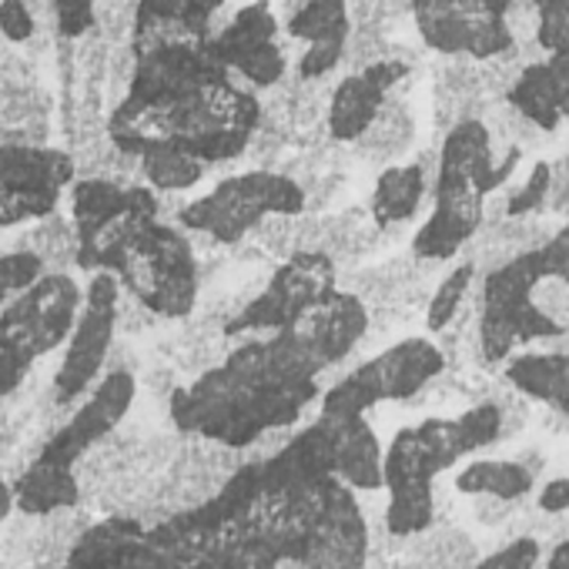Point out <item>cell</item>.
<instances>
[{
	"instance_id": "cell-16",
	"label": "cell",
	"mask_w": 569,
	"mask_h": 569,
	"mask_svg": "<svg viewBox=\"0 0 569 569\" xmlns=\"http://www.w3.org/2000/svg\"><path fill=\"white\" fill-rule=\"evenodd\" d=\"M134 396H138V382L128 369H111L108 376H101L94 382V389L88 392V399L71 412V419L54 429L38 456L51 459V462H61V466H74L91 452L98 449L101 442L111 439V432L124 422V416L131 412L134 406Z\"/></svg>"
},
{
	"instance_id": "cell-38",
	"label": "cell",
	"mask_w": 569,
	"mask_h": 569,
	"mask_svg": "<svg viewBox=\"0 0 569 569\" xmlns=\"http://www.w3.org/2000/svg\"><path fill=\"white\" fill-rule=\"evenodd\" d=\"M536 14V48L542 51L566 24H569V0H529Z\"/></svg>"
},
{
	"instance_id": "cell-24",
	"label": "cell",
	"mask_w": 569,
	"mask_h": 569,
	"mask_svg": "<svg viewBox=\"0 0 569 569\" xmlns=\"http://www.w3.org/2000/svg\"><path fill=\"white\" fill-rule=\"evenodd\" d=\"M392 98V91H386L382 84H376L366 71H349L326 101V134L332 144H356L372 121L382 114L386 101Z\"/></svg>"
},
{
	"instance_id": "cell-13",
	"label": "cell",
	"mask_w": 569,
	"mask_h": 569,
	"mask_svg": "<svg viewBox=\"0 0 569 569\" xmlns=\"http://www.w3.org/2000/svg\"><path fill=\"white\" fill-rule=\"evenodd\" d=\"M214 58L254 91H271L289 78V54L281 48V18L271 0H248L224 28L211 34Z\"/></svg>"
},
{
	"instance_id": "cell-15",
	"label": "cell",
	"mask_w": 569,
	"mask_h": 569,
	"mask_svg": "<svg viewBox=\"0 0 569 569\" xmlns=\"http://www.w3.org/2000/svg\"><path fill=\"white\" fill-rule=\"evenodd\" d=\"M489 194L466 174L436 168L432 211L412 234L416 261H452L482 228Z\"/></svg>"
},
{
	"instance_id": "cell-39",
	"label": "cell",
	"mask_w": 569,
	"mask_h": 569,
	"mask_svg": "<svg viewBox=\"0 0 569 569\" xmlns=\"http://www.w3.org/2000/svg\"><path fill=\"white\" fill-rule=\"evenodd\" d=\"M536 509L546 516H569V476L549 479L536 496Z\"/></svg>"
},
{
	"instance_id": "cell-22",
	"label": "cell",
	"mask_w": 569,
	"mask_h": 569,
	"mask_svg": "<svg viewBox=\"0 0 569 569\" xmlns=\"http://www.w3.org/2000/svg\"><path fill=\"white\" fill-rule=\"evenodd\" d=\"M506 104L536 131L552 134L569 121V71L549 58L529 61L506 88Z\"/></svg>"
},
{
	"instance_id": "cell-44",
	"label": "cell",
	"mask_w": 569,
	"mask_h": 569,
	"mask_svg": "<svg viewBox=\"0 0 569 569\" xmlns=\"http://www.w3.org/2000/svg\"><path fill=\"white\" fill-rule=\"evenodd\" d=\"M278 4H281V21H284V18H292L306 0H278Z\"/></svg>"
},
{
	"instance_id": "cell-8",
	"label": "cell",
	"mask_w": 569,
	"mask_h": 569,
	"mask_svg": "<svg viewBox=\"0 0 569 569\" xmlns=\"http://www.w3.org/2000/svg\"><path fill=\"white\" fill-rule=\"evenodd\" d=\"M161 214L151 184H118L111 178H78L71 184L74 264L81 271H108L118 248L151 218Z\"/></svg>"
},
{
	"instance_id": "cell-34",
	"label": "cell",
	"mask_w": 569,
	"mask_h": 569,
	"mask_svg": "<svg viewBox=\"0 0 569 569\" xmlns=\"http://www.w3.org/2000/svg\"><path fill=\"white\" fill-rule=\"evenodd\" d=\"M44 254L31 248H18L0 254V309H4L18 292H24L28 284H34L44 274Z\"/></svg>"
},
{
	"instance_id": "cell-1",
	"label": "cell",
	"mask_w": 569,
	"mask_h": 569,
	"mask_svg": "<svg viewBox=\"0 0 569 569\" xmlns=\"http://www.w3.org/2000/svg\"><path fill=\"white\" fill-rule=\"evenodd\" d=\"M264 104L241 84L208 41H171L131 51V78L108 114V141L138 158L151 144H174L204 164L241 158L261 128Z\"/></svg>"
},
{
	"instance_id": "cell-11",
	"label": "cell",
	"mask_w": 569,
	"mask_h": 569,
	"mask_svg": "<svg viewBox=\"0 0 569 569\" xmlns=\"http://www.w3.org/2000/svg\"><path fill=\"white\" fill-rule=\"evenodd\" d=\"M118 319H121V281L111 271H94L84 289V306L78 312V322L64 342V359L54 372L51 396L58 406H74L81 396L94 389L111 356Z\"/></svg>"
},
{
	"instance_id": "cell-9",
	"label": "cell",
	"mask_w": 569,
	"mask_h": 569,
	"mask_svg": "<svg viewBox=\"0 0 569 569\" xmlns=\"http://www.w3.org/2000/svg\"><path fill=\"white\" fill-rule=\"evenodd\" d=\"M516 4L519 0H409V18L429 51L496 61L516 51Z\"/></svg>"
},
{
	"instance_id": "cell-33",
	"label": "cell",
	"mask_w": 569,
	"mask_h": 569,
	"mask_svg": "<svg viewBox=\"0 0 569 569\" xmlns=\"http://www.w3.org/2000/svg\"><path fill=\"white\" fill-rule=\"evenodd\" d=\"M549 191H552V164H549V161H536V164L529 168L526 181L506 194L502 214H506L509 221H516V218H529V214H539V211L546 208Z\"/></svg>"
},
{
	"instance_id": "cell-14",
	"label": "cell",
	"mask_w": 569,
	"mask_h": 569,
	"mask_svg": "<svg viewBox=\"0 0 569 569\" xmlns=\"http://www.w3.org/2000/svg\"><path fill=\"white\" fill-rule=\"evenodd\" d=\"M436 479L416 426H406L386 446V516L382 526L392 539H416L436 526Z\"/></svg>"
},
{
	"instance_id": "cell-29",
	"label": "cell",
	"mask_w": 569,
	"mask_h": 569,
	"mask_svg": "<svg viewBox=\"0 0 569 569\" xmlns=\"http://www.w3.org/2000/svg\"><path fill=\"white\" fill-rule=\"evenodd\" d=\"M134 161L144 174V184H151L154 191H188L208 171V164L201 158H194L191 151L174 148V144H151Z\"/></svg>"
},
{
	"instance_id": "cell-32",
	"label": "cell",
	"mask_w": 569,
	"mask_h": 569,
	"mask_svg": "<svg viewBox=\"0 0 569 569\" xmlns=\"http://www.w3.org/2000/svg\"><path fill=\"white\" fill-rule=\"evenodd\" d=\"M416 562L426 569H472L479 559L476 542L462 529H442V532H422V546L416 549Z\"/></svg>"
},
{
	"instance_id": "cell-21",
	"label": "cell",
	"mask_w": 569,
	"mask_h": 569,
	"mask_svg": "<svg viewBox=\"0 0 569 569\" xmlns=\"http://www.w3.org/2000/svg\"><path fill=\"white\" fill-rule=\"evenodd\" d=\"M322 416V412H319ZM332 436V469L356 492L386 489V449L366 416H322Z\"/></svg>"
},
{
	"instance_id": "cell-41",
	"label": "cell",
	"mask_w": 569,
	"mask_h": 569,
	"mask_svg": "<svg viewBox=\"0 0 569 569\" xmlns=\"http://www.w3.org/2000/svg\"><path fill=\"white\" fill-rule=\"evenodd\" d=\"M542 54H546L552 64H559L562 71H569V24H566V28H562V31H559V34L542 48Z\"/></svg>"
},
{
	"instance_id": "cell-30",
	"label": "cell",
	"mask_w": 569,
	"mask_h": 569,
	"mask_svg": "<svg viewBox=\"0 0 569 569\" xmlns=\"http://www.w3.org/2000/svg\"><path fill=\"white\" fill-rule=\"evenodd\" d=\"M409 141H412V114H409L406 104H399L396 98H389L386 108H382V114L372 121V128L352 148L362 158L379 161L386 168V164H396L399 161V154L409 148Z\"/></svg>"
},
{
	"instance_id": "cell-23",
	"label": "cell",
	"mask_w": 569,
	"mask_h": 569,
	"mask_svg": "<svg viewBox=\"0 0 569 569\" xmlns=\"http://www.w3.org/2000/svg\"><path fill=\"white\" fill-rule=\"evenodd\" d=\"M11 489H14V509L28 519H51L58 512L78 509L84 496L78 469L51 462L44 456H34L18 472Z\"/></svg>"
},
{
	"instance_id": "cell-28",
	"label": "cell",
	"mask_w": 569,
	"mask_h": 569,
	"mask_svg": "<svg viewBox=\"0 0 569 569\" xmlns=\"http://www.w3.org/2000/svg\"><path fill=\"white\" fill-rule=\"evenodd\" d=\"M184 569H281V549L264 529L248 522L184 562Z\"/></svg>"
},
{
	"instance_id": "cell-40",
	"label": "cell",
	"mask_w": 569,
	"mask_h": 569,
	"mask_svg": "<svg viewBox=\"0 0 569 569\" xmlns=\"http://www.w3.org/2000/svg\"><path fill=\"white\" fill-rule=\"evenodd\" d=\"M31 369H34L31 362L0 349V399H8L11 392H18L24 386V379L31 376Z\"/></svg>"
},
{
	"instance_id": "cell-5",
	"label": "cell",
	"mask_w": 569,
	"mask_h": 569,
	"mask_svg": "<svg viewBox=\"0 0 569 569\" xmlns=\"http://www.w3.org/2000/svg\"><path fill=\"white\" fill-rule=\"evenodd\" d=\"M108 271L121 292L158 319H188L198 306L201 268L181 224L151 218L118 248Z\"/></svg>"
},
{
	"instance_id": "cell-2",
	"label": "cell",
	"mask_w": 569,
	"mask_h": 569,
	"mask_svg": "<svg viewBox=\"0 0 569 569\" xmlns=\"http://www.w3.org/2000/svg\"><path fill=\"white\" fill-rule=\"evenodd\" d=\"M322 372L299 326L264 332L231 349L191 386L174 389L168 416L184 436L231 452L251 449L268 432L289 429L322 396Z\"/></svg>"
},
{
	"instance_id": "cell-31",
	"label": "cell",
	"mask_w": 569,
	"mask_h": 569,
	"mask_svg": "<svg viewBox=\"0 0 569 569\" xmlns=\"http://www.w3.org/2000/svg\"><path fill=\"white\" fill-rule=\"evenodd\" d=\"M476 274H479L476 261H459L456 268H449L442 274V281L436 284V292L429 296V306H426V329H429V336H442L456 322L462 302L469 299V289L476 284Z\"/></svg>"
},
{
	"instance_id": "cell-19",
	"label": "cell",
	"mask_w": 569,
	"mask_h": 569,
	"mask_svg": "<svg viewBox=\"0 0 569 569\" xmlns=\"http://www.w3.org/2000/svg\"><path fill=\"white\" fill-rule=\"evenodd\" d=\"M221 8L224 0H134L128 48L141 51L171 41H208Z\"/></svg>"
},
{
	"instance_id": "cell-36",
	"label": "cell",
	"mask_w": 569,
	"mask_h": 569,
	"mask_svg": "<svg viewBox=\"0 0 569 569\" xmlns=\"http://www.w3.org/2000/svg\"><path fill=\"white\" fill-rule=\"evenodd\" d=\"M54 24L64 41H81L98 24V0H51Z\"/></svg>"
},
{
	"instance_id": "cell-26",
	"label": "cell",
	"mask_w": 569,
	"mask_h": 569,
	"mask_svg": "<svg viewBox=\"0 0 569 569\" xmlns=\"http://www.w3.org/2000/svg\"><path fill=\"white\" fill-rule=\"evenodd\" d=\"M502 379L522 399L569 416V352H516L502 362Z\"/></svg>"
},
{
	"instance_id": "cell-37",
	"label": "cell",
	"mask_w": 569,
	"mask_h": 569,
	"mask_svg": "<svg viewBox=\"0 0 569 569\" xmlns=\"http://www.w3.org/2000/svg\"><path fill=\"white\" fill-rule=\"evenodd\" d=\"M38 31L28 0H0V38L11 44H28Z\"/></svg>"
},
{
	"instance_id": "cell-18",
	"label": "cell",
	"mask_w": 569,
	"mask_h": 569,
	"mask_svg": "<svg viewBox=\"0 0 569 569\" xmlns=\"http://www.w3.org/2000/svg\"><path fill=\"white\" fill-rule=\"evenodd\" d=\"M362 372L382 402H409L446 372V352L432 339L412 336L362 362Z\"/></svg>"
},
{
	"instance_id": "cell-25",
	"label": "cell",
	"mask_w": 569,
	"mask_h": 569,
	"mask_svg": "<svg viewBox=\"0 0 569 569\" xmlns=\"http://www.w3.org/2000/svg\"><path fill=\"white\" fill-rule=\"evenodd\" d=\"M429 194H432V184H429V171L422 161L386 164L369 194V218L376 221L379 231L409 224L422 211V201Z\"/></svg>"
},
{
	"instance_id": "cell-27",
	"label": "cell",
	"mask_w": 569,
	"mask_h": 569,
	"mask_svg": "<svg viewBox=\"0 0 569 569\" xmlns=\"http://www.w3.org/2000/svg\"><path fill=\"white\" fill-rule=\"evenodd\" d=\"M536 486V469L522 459H472L456 472V489L462 496L486 499H526Z\"/></svg>"
},
{
	"instance_id": "cell-35",
	"label": "cell",
	"mask_w": 569,
	"mask_h": 569,
	"mask_svg": "<svg viewBox=\"0 0 569 569\" xmlns=\"http://www.w3.org/2000/svg\"><path fill=\"white\" fill-rule=\"evenodd\" d=\"M542 562V542L532 532H519L489 556H479L472 569H539Z\"/></svg>"
},
{
	"instance_id": "cell-20",
	"label": "cell",
	"mask_w": 569,
	"mask_h": 569,
	"mask_svg": "<svg viewBox=\"0 0 569 569\" xmlns=\"http://www.w3.org/2000/svg\"><path fill=\"white\" fill-rule=\"evenodd\" d=\"M369 326H372L369 302L359 292L336 289L319 309H312L306 316V322L299 329L306 332V339L316 349L319 362L326 369H332L366 339Z\"/></svg>"
},
{
	"instance_id": "cell-42",
	"label": "cell",
	"mask_w": 569,
	"mask_h": 569,
	"mask_svg": "<svg viewBox=\"0 0 569 569\" xmlns=\"http://www.w3.org/2000/svg\"><path fill=\"white\" fill-rule=\"evenodd\" d=\"M542 569H569V536H562V539L552 542V549H549Z\"/></svg>"
},
{
	"instance_id": "cell-43",
	"label": "cell",
	"mask_w": 569,
	"mask_h": 569,
	"mask_svg": "<svg viewBox=\"0 0 569 569\" xmlns=\"http://www.w3.org/2000/svg\"><path fill=\"white\" fill-rule=\"evenodd\" d=\"M14 512V489H11V482L0 476V526L8 522V516Z\"/></svg>"
},
{
	"instance_id": "cell-4",
	"label": "cell",
	"mask_w": 569,
	"mask_h": 569,
	"mask_svg": "<svg viewBox=\"0 0 569 569\" xmlns=\"http://www.w3.org/2000/svg\"><path fill=\"white\" fill-rule=\"evenodd\" d=\"M552 278L542 244L516 251L482 274L479 289V359L486 366H502L519 346L559 339L569 332V319L556 312L542 289Z\"/></svg>"
},
{
	"instance_id": "cell-17",
	"label": "cell",
	"mask_w": 569,
	"mask_h": 569,
	"mask_svg": "<svg viewBox=\"0 0 569 569\" xmlns=\"http://www.w3.org/2000/svg\"><path fill=\"white\" fill-rule=\"evenodd\" d=\"M281 31L306 44L302 58L296 61V74L306 81H326L346 64L356 31L352 0H306L292 18L281 21Z\"/></svg>"
},
{
	"instance_id": "cell-3",
	"label": "cell",
	"mask_w": 569,
	"mask_h": 569,
	"mask_svg": "<svg viewBox=\"0 0 569 569\" xmlns=\"http://www.w3.org/2000/svg\"><path fill=\"white\" fill-rule=\"evenodd\" d=\"M254 526L281 549V566L296 569H366L369 522L356 489L339 476H326L292 496L258 502Z\"/></svg>"
},
{
	"instance_id": "cell-6",
	"label": "cell",
	"mask_w": 569,
	"mask_h": 569,
	"mask_svg": "<svg viewBox=\"0 0 569 569\" xmlns=\"http://www.w3.org/2000/svg\"><path fill=\"white\" fill-rule=\"evenodd\" d=\"M306 211L309 194L296 174L274 168H251L218 181L208 194L188 201L178 211V224L218 244H238L274 214L299 218Z\"/></svg>"
},
{
	"instance_id": "cell-12",
	"label": "cell",
	"mask_w": 569,
	"mask_h": 569,
	"mask_svg": "<svg viewBox=\"0 0 569 569\" xmlns=\"http://www.w3.org/2000/svg\"><path fill=\"white\" fill-rule=\"evenodd\" d=\"M78 181V164L68 151L28 141L0 144V228L51 218Z\"/></svg>"
},
{
	"instance_id": "cell-7",
	"label": "cell",
	"mask_w": 569,
	"mask_h": 569,
	"mask_svg": "<svg viewBox=\"0 0 569 569\" xmlns=\"http://www.w3.org/2000/svg\"><path fill=\"white\" fill-rule=\"evenodd\" d=\"M339 289V261L322 248H292L278 261L264 289L254 292L228 322L224 339L238 336H264L284 332L306 322L312 309H319Z\"/></svg>"
},
{
	"instance_id": "cell-10",
	"label": "cell",
	"mask_w": 569,
	"mask_h": 569,
	"mask_svg": "<svg viewBox=\"0 0 569 569\" xmlns=\"http://www.w3.org/2000/svg\"><path fill=\"white\" fill-rule=\"evenodd\" d=\"M84 306V289L68 271H44L0 309V349L38 362L61 349Z\"/></svg>"
}]
</instances>
